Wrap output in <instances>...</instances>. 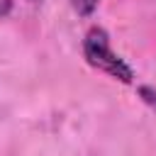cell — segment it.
Returning <instances> with one entry per match:
<instances>
[{
  "label": "cell",
  "mask_w": 156,
  "mask_h": 156,
  "mask_svg": "<svg viewBox=\"0 0 156 156\" xmlns=\"http://www.w3.org/2000/svg\"><path fill=\"white\" fill-rule=\"evenodd\" d=\"M10 5H12V0H0V17L10 12Z\"/></svg>",
  "instance_id": "obj_3"
},
{
  "label": "cell",
  "mask_w": 156,
  "mask_h": 156,
  "mask_svg": "<svg viewBox=\"0 0 156 156\" xmlns=\"http://www.w3.org/2000/svg\"><path fill=\"white\" fill-rule=\"evenodd\" d=\"M71 2H73V10L80 15H90L98 5V0H71Z\"/></svg>",
  "instance_id": "obj_2"
},
{
  "label": "cell",
  "mask_w": 156,
  "mask_h": 156,
  "mask_svg": "<svg viewBox=\"0 0 156 156\" xmlns=\"http://www.w3.org/2000/svg\"><path fill=\"white\" fill-rule=\"evenodd\" d=\"M83 51H85V58L88 63H93L95 68L110 73L112 78H119L124 83L132 80V68L117 56L112 54L110 49V41H107V34L102 29H90L88 37H85V44H83Z\"/></svg>",
  "instance_id": "obj_1"
},
{
  "label": "cell",
  "mask_w": 156,
  "mask_h": 156,
  "mask_svg": "<svg viewBox=\"0 0 156 156\" xmlns=\"http://www.w3.org/2000/svg\"><path fill=\"white\" fill-rule=\"evenodd\" d=\"M141 95H149V98H146V100H149V102H151V105H156V95H154V93H151V90H149V88H141Z\"/></svg>",
  "instance_id": "obj_4"
},
{
  "label": "cell",
  "mask_w": 156,
  "mask_h": 156,
  "mask_svg": "<svg viewBox=\"0 0 156 156\" xmlns=\"http://www.w3.org/2000/svg\"><path fill=\"white\" fill-rule=\"evenodd\" d=\"M32 2H39V0H32Z\"/></svg>",
  "instance_id": "obj_5"
}]
</instances>
